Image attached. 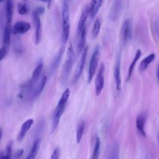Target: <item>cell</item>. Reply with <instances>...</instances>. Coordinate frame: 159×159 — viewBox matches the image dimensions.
<instances>
[{"instance_id": "1", "label": "cell", "mask_w": 159, "mask_h": 159, "mask_svg": "<svg viewBox=\"0 0 159 159\" xmlns=\"http://www.w3.org/2000/svg\"><path fill=\"white\" fill-rule=\"evenodd\" d=\"M61 27H62V40L63 44L67 42L70 31V20L69 6L67 1H65L61 11Z\"/></svg>"}, {"instance_id": "2", "label": "cell", "mask_w": 159, "mask_h": 159, "mask_svg": "<svg viewBox=\"0 0 159 159\" xmlns=\"http://www.w3.org/2000/svg\"><path fill=\"white\" fill-rule=\"evenodd\" d=\"M75 60V52L71 44L70 45L66 56L65 62L63 65L61 76V81L63 84H65L68 81L69 76L70 75L73 65Z\"/></svg>"}, {"instance_id": "3", "label": "cell", "mask_w": 159, "mask_h": 159, "mask_svg": "<svg viewBox=\"0 0 159 159\" xmlns=\"http://www.w3.org/2000/svg\"><path fill=\"white\" fill-rule=\"evenodd\" d=\"M100 57V47L99 45H96L94 49L93 53L91 57L89 65V71H88V82L89 83L96 71Z\"/></svg>"}, {"instance_id": "4", "label": "cell", "mask_w": 159, "mask_h": 159, "mask_svg": "<svg viewBox=\"0 0 159 159\" xmlns=\"http://www.w3.org/2000/svg\"><path fill=\"white\" fill-rule=\"evenodd\" d=\"M87 53H88V47H85L81 52L80 60L78 61V65L75 70V73H74V75H73V77L72 79L73 84H75L78 81V79L80 78V76L81 75V74L83 73V68H84V66L85 65V62H86Z\"/></svg>"}, {"instance_id": "5", "label": "cell", "mask_w": 159, "mask_h": 159, "mask_svg": "<svg viewBox=\"0 0 159 159\" xmlns=\"http://www.w3.org/2000/svg\"><path fill=\"white\" fill-rule=\"evenodd\" d=\"M104 70H105V66L104 64L102 63L101 64L99 69L98 70L96 80H95V93L97 96H99L101 93L102 92V90L104 88Z\"/></svg>"}, {"instance_id": "6", "label": "cell", "mask_w": 159, "mask_h": 159, "mask_svg": "<svg viewBox=\"0 0 159 159\" xmlns=\"http://www.w3.org/2000/svg\"><path fill=\"white\" fill-rule=\"evenodd\" d=\"M132 27L131 22L129 19H125L120 29V39L123 44H126L131 38Z\"/></svg>"}, {"instance_id": "7", "label": "cell", "mask_w": 159, "mask_h": 159, "mask_svg": "<svg viewBox=\"0 0 159 159\" xmlns=\"http://www.w3.org/2000/svg\"><path fill=\"white\" fill-rule=\"evenodd\" d=\"M30 29L29 23L24 21H19L13 25L11 32L14 35L24 34Z\"/></svg>"}, {"instance_id": "8", "label": "cell", "mask_w": 159, "mask_h": 159, "mask_svg": "<svg viewBox=\"0 0 159 159\" xmlns=\"http://www.w3.org/2000/svg\"><path fill=\"white\" fill-rule=\"evenodd\" d=\"M66 105L63 106H58L57 105L56 107V109L54 112L53 120H52V132H54L56 129L57 128L61 116L64 112V111L65 109Z\"/></svg>"}, {"instance_id": "9", "label": "cell", "mask_w": 159, "mask_h": 159, "mask_svg": "<svg viewBox=\"0 0 159 159\" xmlns=\"http://www.w3.org/2000/svg\"><path fill=\"white\" fill-rule=\"evenodd\" d=\"M64 50H65V46L63 45L60 48V50H58L57 53L54 57V58L51 63L50 69H49V73L50 75L53 74L56 71V70L58 68V67L61 62V58H62V57H63V55L64 53Z\"/></svg>"}, {"instance_id": "10", "label": "cell", "mask_w": 159, "mask_h": 159, "mask_svg": "<svg viewBox=\"0 0 159 159\" xmlns=\"http://www.w3.org/2000/svg\"><path fill=\"white\" fill-rule=\"evenodd\" d=\"M147 120V114L145 112H142L139 114L136 118V127L140 135L146 137V133L144 129L145 124Z\"/></svg>"}, {"instance_id": "11", "label": "cell", "mask_w": 159, "mask_h": 159, "mask_svg": "<svg viewBox=\"0 0 159 159\" xmlns=\"http://www.w3.org/2000/svg\"><path fill=\"white\" fill-rule=\"evenodd\" d=\"M114 76L116 89L120 91L121 89V78H120V60L119 57L115 64L114 70Z\"/></svg>"}, {"instance_id": "12", "label": "cell", "mask_w": 159, "mask_h": 159, "mask_svg": "<svg viewBox=\"0 0 159 159\" xmlns=\"http://www.w3.org/2000/svg\"><path fill=\"white\" fill-rule=\"evenodd\" d=\"M5 13V25H12V19L13 16V2L12 0H6Z\"/></svg>"}, {"instance_id": "13", "label": "cell", "mask_w": 159, "mask_h": 159, "mask_svg": "<svg viewBox=\"0 0 159 159\" xmlns=\"http://www.w3.org/2000/svg\"><path fill=\"white\" fill-rule=\"evenodd\" d=\"M104 0H91L89 7V16L91 19L95 17L100 7H101Z\"/></svg>"}, {"instance_id": "14", "label": "cell", "mask_w": 159, "mask_h": 159, "mask_svg": "<svg viewBox=\"0 0 159 159\" xmlns=\"http://www.w3.org/2000/svg\"><path fill=\"white\" fill-rule=\"evenodd\" d=\"M88 16H89V7H88V6H86L82 10L81 16L80 17V19H79V20L78 22V25H77V29H76V32H77L78 35L81 32L82 29L85 27V24H86V22Z\"/></svg>"}, {"instance_id": "15", "label": "cell", "mask_w": 159, "mask_h": 159, "mask_svg": "<svg viewBox=\"0 0 159 159\" xmlns=\"http://www.w3.org/2000/svg\"><path fill=\"white\" fill-rule=\"evenodd\" d=\"M33 124H34V120L32 119H29L23 123L17 135L18 142H21L24 139L27 131L30 129Z\"/></svg>"}, {"instance_id": "16", "label": "cell", "mask_w": 159, "mask_h": 159, "mask_svg": "<svg viewBox=\"0 0 159 159\" xmlns=\"http://www.w3.org/2000/svg\"><path fill=\"white\" fill-rule=\"evenodd\" d=\"M78 42L76 47V53L77 55H80L82 51L85 48L86 45V26L82 29L81 32L78 35Z\"/></svg>"}, {"instance_id": "17", "label": "cell", "mask_w": 159, "mask_h": 159, "mask_svg": "<svg viewBox=\"0 0 159 159\" xmlns=\"http://www.w3.org/2000/svg\"><path fill=\"white\" fill-rule=\"evenodd\" d=\"M43 67V61L42 60H40L39 62V63L37 64L35 68L33 71V73L32 75V78L30 81L29 87H32L35 84V83L38 81V80L39 79L40 76L42 73Z\"/></svg>"}, {"instance_id": "18", "label": "cell", "mask_w": 159, "mask_h": 159, "mask_svg": "<svg viewBox=\"0 0 159 159\" xmlns=\"http://www.w3.org/2000/svg\"><path fill=\"white\" fill-rule=\"evenodd\" d=\"M12 30V25H5L4 34H3V40H2V47L6 48L7 50L9 51L10 47L11 42V34Z\"/></svg>"}, {"instance_id": "19", "label": "cell", "mask_w": 159, "mask_h": 159, "mask_svg": "<svg viewBox=\"0 0 159 159\" xmlns=\"http://www.w3.org/2000/svg\"><path fill=\"white\" fill-rule=\"evenodd\" d=\"M40 145V139H37L34 142L32 148L25 159H35L39 153Z\"/></svg>"}, {"instance_id": "20", "label": "cell", "mask_w": 159, "mask_h": 159, "mask_svg": "<svg viewBox=\"0 0 159 159\" xmlns=\"http://www.w3.org/2000/svg\"><path fill=\"white\" fill-rule=\"evenodd\" d=\"M141 55H142V52H141V50H137L135 54V56L134 57V59L132 60V61L131 62L129 67V70H128V74H127V81H129L131 76H132V72L134 71V67L135 66V64L137 62V61L139 60V59L140 58V57H141Z\"/></svg>"}, {"instance_id": "21", "label": "cell", "mask_w": 159, "mask_h": 159, "mask_svg": "<svg viewBox=\"0 0 159 159\" xmlns=\"http://www.w3.org/2000/svg\"><path fill=\"white\" fill-rule=\"evenodd\" d=\"M47 81V76H43L40 82H39V83L36 85V86L35 87V88L34 89V91H33L34 97H35V98L37 97L41 94V93L43 90L44 87L46 84Z\"/></svg>"}, {"instance_id": "22", "label": "cell", "mask_w": 159, "mask_h": 159, "mask_svg": "<svg viewBox=\"0 0 159 159\" xmlns=\"http://www.w3.org/2000/svg\"><path fill=\"white\" fill-rule=\"evenodd\" d=\"M155 53H150L147 57L144 58L140 63V66H139L140 70L141 71L145 70L148 68V65L155 60Z\"/></svg>"}, {"instance_id": "23", "label": "cell", "mask_w": 159, "mask_h": 159, "mask_svg": "<svg viewBox=\"0 0 159 159\" xmlns=\"http://www.w3.org/2000/svg\"><path fill=\"white\" fill-rule=\"evenodd\" d=\"M101 26V20L99 18H98L95 20L91 30V37L93 39H95L98 35L100 31Z\"/></svg>"}, {"instance_id": "24", "label": "cell", "mask_w": 159, "mask_h": 159, "mask_svg": "<svg viewBox=\"0 0 159 159\" xmlns=\"http://www.w3.org/2000/svg\"><path fill=\"white\" fill-rule=\"evenodd\" d=\"M84 127H85V122L84 121H81L76 129V142L79 143L82 139V136L83 134V132L84 130Z\"/></svg>"}, {"instance_id": "25", "label": "cell", "mask_w": 159, "mask_h": 159, "mask_svg": "<svg viewBox=\"0 0 159 159\" xmlns=\"http://www.w3.org/2000/svg\"><path fill=\"white\" fill-rule=\"evenodd\" d=\"M70 94V91L68 88H66L64 91V92L63 93V94H62L57 105H58V106L66 105V103H67V101L68 100Z\"/></svg>"}, {"instance_id": "26", "label": "cell", "mask_w": 159, "mask_h": 159, "mask_svg": "<svg viewBox=\"0 0 159 159\" xmlns=\"http://www.w3.org/2000/svg\"><path fill=\"white\" fill-rule=\"evenodd\" d=\"M100 145H101V140L99 137H97L95 140L94 148L93 153L92 159H98L99 154V150H100Z\"/></svg>"}, {"instance_id": "27", "label": "cell", "mask_w": 159, "mask_h": 159, "mask_svg": "<svg viewBox=\"0 0 159 159\" xmlns=\"http://www.w3.org/2000/svg\"><path fill=\"white\" fill-rule=\"evenodd\" d=\"M35 45H38L41 40L42 36V26L41 23L35 25Z\"/></svg>"}, {"instance_id": "28", "label": "cell", "mask_w": 159, "mask_h": 159, "mask_svg": "<svg viewBox=\"0 0 159 159\" xmlns=\"http://www.w3.org/2000/svg\"><path fill=\"white\" fill-rule=\"evenodd\" d=\"M17 11L20 15H25L29 11V7L26 2H19L17 6Z\"/></svg>"}, {"instance_id": "29", "label": "cell", "mask_w": 159, "mask_h": 159, "mask_svg": "<svg viewBox=\"0 0 159 159\" xmlns=\"http://www.w3.org/2000/svg\"><path fill=\"white\" fill-rule=\"evenodd\" d=\"M12 141H9L6 147V155L9 157H12Z\"/></svg>"}, {"instance_id": "30", "label": "cell", "mask_w": 159, "mask_h": 159, "mask_svg": "<svg viewBox=\"0 0 159 159\" xmlns=\"http://www.w3.org/2000/svg\"><path fill=\"white\" fill-rule=\"evenodd\" d=\"M60 150L58 148H56L50 157V159H59L60 158Z\"/></svg>"}, {"instance_id": "31", "label": "cell", "mask_w": 159, "mask_h": 159, "mask_svg": "<svg viewBox=\"0 0 159 159\" xmlns=\"http://www.w3.org/2000/svg\"><path fill=\"white\" fill-rule=\"evenodd\" d=\"M7 52L8 50H7V49L4 47H2L0 48V61H1L6 57Z\"/></svg>"}, {"instance_id": "32", "label": "cell", "mask_w": 159, "mask_h": 159, "mask_svg": "<svg viewBox=\"0 0 159 159\" xmlns=\"http://www.w3.org/2000/svg\"><path fill=\"white\" fill-rule=\"evenodd\" d=\"M24 152V150L23 149H19L17 150L14 155V158L13 159H20L21 156L22 155Z\"/></svg>"}, {"instance_id": "33", "label": "cell", "mask_w": 159, "mask_h": 159, "mask_svg": "<svg viewBox=\"0 0 159 159\" xmlns=\"http://www.w3.org/2000/svg\"><path fill=\"white\" fill-rule=\"evenodd\" d=\"M34 11L40 16L45 12V8L42 6H39L37 8H36Z\"/></svg>"}, {"instance_id": "34", "label": "cell", "mask_w": 159, "mask_h": 159, "mask_svg": "<svg viewBox=\"0 0 159 159\" xmlns=\"http://www.w3.org/2000/svg\"><path fill=\"white\" fill-rule=\"evenodd\" d=\"M42 2H45L47 4V6H48V8L49 9L50 7V5H51V3H52V0H39Z\"/></svg>"}, {"instance_id": "35", "label": "cell", "mask_w": 159, "mask_h": 159, "mask_svg": "<svg viewBox=\"0 0 159 159\" xmlns=\"http://www.w3.org/2000/svg\"><path fill=\"white\" fill-rule=\"evenodd\" d=\"M0 159H11V158L9 157L7 155H2L1 157H0Z\"/></svg>"}, {"instance_id": "36", "label": "cell", "mask_w": 159, "mask_h": 159, "mask_svg": "<svg viewBox=\"0 0 159 159\" xmlns=\"http://www.w3.org/2000/svg\"><path fill=\"white\" fill-rule=\"evenodd\" d=\"M2 128L0 127V142L2 139Z\"/></svg>"}, {"instance_id": "37", "label": "cell", "mask_w": 159, "mask_h": 159, "mask_svg": "<svg viewBox=\"0 0 159 159\" xmlns=\"http://www.w3.org/2000/svg\"><path fill=\"white\" fill-rule=\"evenodd\" d=\"M157 78H158V82H159V66L158 67V69H157Z\"/></svg>"}, {"instance_id": "38", "label": "cell", "mask_w": 159, "mask_h": 159, "mask_svg": "<svg viewBox=\"0 0 159 159\" xmlns=\"http://www.w3.org/2000/svg\"><path fill=\"white\" fill-rule=\"evenodd\" d=\"M158 143H159V133L158 134Z\"/></svg>"}, {"instance_id": "39", "label": "cell", "mask_w": 159, "mask_h": 159, "mask_svg": "<svg viewBox=\"0 0 159 159\" xmlns=\"http://www.w3.org/2000/svg\"><path fill=\"white\" fill-rule=\"evenodd\" d=\"M4 0H0V2H2Z\"/></svg>"}]
</instances>
